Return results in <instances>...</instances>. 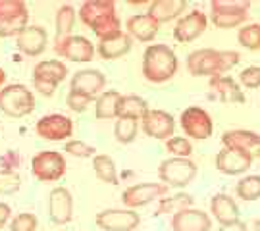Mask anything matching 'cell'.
Here are the masks:
<instances>
[{
    "label": "cell",
    "instance_id": "obj_23",
    "mask_svg": "<svg viewBox=\"0 0 260 231\" xmlns=\"http://www.w3.org/2000/svg\"><path fill=\"white\" fill-rule=\"evenodd\" d=\"M222 143L223 148H232V150L254 154L260 148V135L249 129H232L225 131L222 135Z\"/></svg>",
    "mask_w": 260,
    "mask_h": 231
},
{
    "label": "cell",
    "instance_id": "obj_8",
    "mask_svg": "<svg viewBox=\"0 0 260 231\" xmlns=\"http://www.w3.org/2000/svg\"><path fill=\"white\" fill-rule=\"evenodd\" d=\"M212 23L216 27L232 29L247 21V12L251 8L249 0H212Z\"/></svg>",
    "mask_w": 260,
    "mask_h": 231
},
{
    "label": "cell",
    "instance_id": "obj_12",
    "mask_svg": "<svg viewBox=\"0 0 260 231\" xmlns=\"http://www.w3.org/2000/svg\"><path fill=\"white\" fill-rule=\"evenodd\" d=\"M168 193V187L164 183H139V185H131L127 187L123 193H121V201L123 204L133 210V208H139V206H147L152 201L162 199Z\"/></svg>",
    "mask_w": 260,
    "mask_h": 231
},
{
    "label": "cell",
    "instance_id": "obj_9",
    "mask_svg": "<svg viewBox=\"0 0 260 231\" xmlns=\"http://www.w3.org/2000/svg\"><path fill=\"white\" fill-rule=\"evenodd\" d=\"M31 172L39 181H58L66 176V158L56 150H41L31 158Z\"/></svg>",
    "mask_w": 260,
    "mask_h": 231
},
{
    "label": "cell",
    "instance_id": "obj_44",
    "mask_svg": "<svg viewBox=\"0 0 260 231\" xmlns=\"http://www.w3.org/2000/svg\"><path fill=\"white\" fill-rule=\"evenodd\" d=\"M4 81H6V74H4V70L0 68V87L4 85Z\"/></svg>",
    "mask_w": 260,
    "mask_h": 231
},
{
    "label": "cell",
    "instance_id": "obj_26",
    "mask_svg": "<svg viewBox=\"0 0 260 231\" xmlns=\"http://www.w3.org/2000/svg\"><path fill=\"white\" fill-rule=\"evenodd\" d=\"M131 45L133 41L127 33L121 31L120 35H114V37L103 39L99 41L96 45V52L103 56L104 60H118L121 56H125L131 50Z\"/></svg>",
    "mask_w": 260,
    "mask_h": 231
},
{
    "label": "cell",
    "instance_id": "obj_21",
    "mask_svg": "<svg viewBox=\"0 0 260 231\" xmlns=\"http://www.w3.org/2000/svg\"><path fill=\"white\" fill-rule=\"evenodd\" d=\"M16 43H18V48L27 56H39L45 52L48 43V35L47 29L41 27V25H27L16 37Z\"/></svg>",
    "mask_w": 260,
    "mask_h": 231
},
{
    "label": "cell",
    "instance_id": "obj_1",
    "mask_svg": "<svg viewBox=\"0 0 260 231\" xmlns=\"http://www.w3.org/2000/svg\"><path fill=\"white\" fill-rule=\"evenodd\" d=\"M79 18L93 29L99 41L121 33V21L116 16L114 0H87L79 6Z\"/></svg>",
    "mask_w": 260,
    "mask_h": 231
},
{
    "label": "cell",
    "instance_id": "obj_18",
    "mask_svg": "<svg viewBox=\"0 0 260 231\" xmlns=\"http://www.w3.org/2000/svg\"><path fill=\"white\" fill-rule=\"evenodd\" d=\"M206 25H208V18H206L205 12L191 10L187 16L179 18V21L176 23L174 37L179 43H191V41H195L197 37H201L205 33Z\"/></svg>",
    "mask_w": 260,
    "mask_h": 231
},
{
    "label": "cell",
    "instance_id": "obj_34",
    "mask_svg": "<svg viewBox=\"0 0 260 231\" xmlns=\"http://www.w3.org/2000/svg\"><path fill=\"white\" fill-rule=\"evenodd\" d=\"M137 129H139V120H133V118H118L116 125H114V135L116 139L127 145L133 139L137 137Z\"/></svg>",
    "mask_w": 260,
    "mask_h": 231
},
{
    "label": "cell",
    "instance_id": "obj_47",
    "mask_svg": "<svg viewBox=\"0 0 260 231\" xmlns=\"http://www.w3.org/2000/svg\"><path fill=\"white\" fill-rule=\"evenodd\" d=\"M0 133H2V123H0Z\"/></svg>",
    "mask_w": 260,
    "mask_h": 231
},
{
    "label": "cell",
    "instance_id": "obj_16",
    "mask_svg": "<svg viewBox=\"0 0 260 231\" xmlns=\"http://www.w3.org/2000/svg\"><path fill=\"white\" fill-rule=\"evenodd\" d=\"M143 131L154 139H170L176 129V121L172 118V114L166 110H158V108H149L147 114L141 118Z\"/></svg>",
    "mask_w": 260,
    "mask_h": 231
},
{
    "label": "cell",
    "instance_id": "obj_22",
    "mask_svg": "<svg viewBox=\"0 0 260 231\" xmlns=\"http://www.w3.org/2000/svg\"><path fill=\"white\" fill-rule=\"evenodd\" d=\"M208 89H210V98H218L222 102H245L241 87L232 77L214 75L208 81Z\"/></svg>",
    "mask_w": 260,
    "mask_h": 231
},
{
    "label": "cell",
    "instance_id": "obj_27",
    "mask_svg": "<svg viewBox=\"0 0 260 231\" xmlns=\"http://www.w3.org/2000/svg\"><path fill=\"white\" fill-rule=\"evenodd\" d=\"M185 8V0H154V2H150L147 14L152 19H156L158 23H164V21H170V19H176L177 16H181Z\"/></svg>",
    "mask_w": 260,
    "mask_h": 231
},
{
    "label": "cell",
    "instance_id": "obj_37",
    "mask_svg": "<svg viewBox=\"0 0 260 231\" xmlns=\"http://www.w3.org/2000/svg\"><path fill=\"white\" fill-rule=\"evenodd\" d=\"M64 150L68 152V154H72V156H75V158H94L96 156V148L91 147V145H87V143L81 141V139H70V141H66Z\"/></svg>",
    "mask_w": 260,
    "mask_h": 231
},
{
    "label": "cell",
    "instance_id": "obj_46",
    "mask_svg": "<svg viewBox=\"0 0 260 231\" xmlns=\"http://www.w3.org/2000/svg\"><path fill=\"white\" fill-rule=\"evenodd\" d=\"M256 154H258V158H260V148H258V150H256Z\"/></svg>",
    "mask_w": 260,
    "mask_h": 231
},
{
    "label": "cell",
    "instance_id": "obj_20",
    "mask_svg": "<svg viewBox=\"0 0 260 231\" xmlns=\"http://www.w3.org/2000/svg\"><path fill=\"white\" fill-rule=\"evenodd\" d=\"M210 227H212L210 216L197 208H185L172 216L174 231H210Z\"/></svg>",
    "mask_w": 260,
    "mask_h": 231
},
{
    "label": "cell",
    "instance_id": "obj_30",
    "mask_svg": "<svg viewBox=\"0 0 260 231\" xmlns=\"http://www.w3.org/2000/svg\"><path fill=\"white\" fill-rule=\"evenodd\" d=\"M149 110V104L145 98L135 96V94H125L120 96L118 102V118H133V120H141Z\"/></svg>",
    "mask_w": 260,
    "mask_h": 231
},
{
    "label": "cell",
    "instance_id": "obj_11",
    "mask_svg": "<svg viewBox=\"0 0 260 231\" xmlns=\"http://www.w3.org/2000/svg\"><path fill=\"white\" fill-rule=\"evenodd\" d=\"M94 222L104 231H133L141 223V218L133 210L106 208L94 216Z\"/></svg>",
    "mask_w": 260,
    "mask_h": 231
},
{
    "label": "cell",
    "instance_id": "obj_32",
    "mask_svg": "<svg viewBox=\"0 0 260 231\" xmlns=\"http://www.w3.org/2000/svg\"><path fill=\"white\" fill-rule=\"evenodd\" d=\"M235 191H237V196L247 203L260 199V176L252 174V176L241 177L235 185Z\"/></svg>",
    "mask_w": 260,
    "mask_h": 231
},
{
    "label": "cell",
    "instance_id": "obj_19",
    "mask_svg": "<svg viewBox=\"0 0 260 231\" xmlns=\"http://www.w3.org/2000/svg\"><path fill=\"white\" fill-rule=\"evenodd\" d=\"M252 164V154L249 152H239L232 148H222L216 154V168L225 174V176H239L245 174Z\"/></svg>",
    "mask_w": 260,
    "mask_h": 231
},
{
    "label": "cell",
    "instance_id": "obj_2",
    "mask_svg": "<svg viewBox=\"0 0 260 231\" xmlns=\"http://www.w3.org/2000/svg\"><path fill=\"white\" fill-rule=\"evenodd\" d=\"M239 64L237 50H214V48H199L187 56V70L189 74L197 75H222Z\"/></svg>",
    "mask_w": 260,
    "mask_h": 231
},
{
    "label": "cell",
    "instance_id": "obj_28",
    "mask_svg": "<svg viewBox=\"0 0 260 231\" xmlns=\"http://www.w3.org/2000/svg\"><path fill=\"white\" fill-rule=\"evenodd\" d=\"M120 92L116 89H110L106 92H101L94 102V116L99 120H112L118 118V102H120Z\"/></svg>",
    "mask_w": 260,
    "mask_h": 231
},
{
    "label": "cell",
    "instance_id": "obj_45",
    "mask_svg": "<svg viewBox=\"0 0 260 231\" xmlns=\"http://www.w3.org/2000/svg\"><path fill=\"white\" fill-rule=\"evenodd\" d=\"M254 229L260 231V220H256V222H254Z\"/></svg>",
    "mask_w": 260,
    "mask_h": 231
},
{
    "label": "cell",
    "instance_id": "obj_41",
    "mask_svg": "<svg viewBox=\"0 0 260 231\" xmlns=\"http://www.w3.org/2000/svg\"><path fill=\"white\" fill-rule=\"evenodd\" d=\"M91 102L93 101H91L89 96H83V94L74 92V91H70L68 92V96H66V104H68V108H70V110H74V112H85Z\"/></svg>",
    "mask_w": 260,
    "mask_h": 231
},
{
    "label": "cell",
    "instance_id": "obj_40",
    "mask_svg": "<svg viewBox=\"0 0 260 231\" xmlns=\"http://www.w3.org/2000/svg\"><path fill=\"white\" fill-rule=\"evenodd\" d=\"M239 83L245 89H258L260 87V65H247L239 74Z\"/></svg>",
    "mask_w": 260,
    "mask_h": 231
},
{
    "label": "cell",
    "instance_id": "obj_15",
    "mask_svg": "<svg viewBox=\"0 0 260 231\" xmlns=\"http://www.w3.org/2000/svg\"><path fill=\"white\" fill-rule=\"evenodd\" d=\"M106 85V77L101 70H94V68H85L75 72L72 81H70V91L79 92L83 96H89L93 101L94 96L104 89Z\"/></svg>",
    "mask_w": 260,
    "mask_h": 231
},
{
    "label": "cell",
    "instance_id": "obj_38",
    "mask_svg": "<svg viewBox=\"0 0 260 231\" xmlns=\"http://www.w3.org/2000/svg\"><path fill=\"white\" fill-rule=\"evenodd\" d=\"M166 148L174 158H189L193 152V145L185 137H170L166 141Z\"/></svg>",
    "mask_w": 260,
    "mask_h": 231
},
{
    "label": "cell",
    "instance_id": "obj_33",
    "mask_svg": "<svg viewBox=\"0 0 260 231\" xmlns=\"http://www.w3.org/2000/svg\"><path fill=\"white\" fill-rule=\"evenodd\" d=\"M191 204H193V196L185 193H179L176 196H170V199H160L158 201V214L181 212L185 208H191Z\"/></svg>",
    "mask_w": 260,
    "mask_h": 231
},
{
    "label": "cell",
    "instance_id": "obj_31",
    "mask_svg": "<svg viewBox=\"0 0 260 231\" xmlns=\"http://www.w3.org/2000/svg\"><path fill=\"white\" fill-rule=\"evenodd\" d=\"M93 166H94V174L96 177L108 185H118L120 179H118V170H116V164L110 156L106 154H96L93 158Z\"/></svg>",
    "mask_w": 260,
    "mask_h": 231
},
{
    "label": "cell",
    "instance_id": "obj_6",
    "mask_svg": "<svg viewBox=\"0 0 260 231\" xmlns=\"http://www.w3.org/2000/svg\"><path fill=\"white\" fill-rule=\"evenodd\" d=\"M68 77V68L60 60H45L33 68V89L43 96H52L56 87Z\"/></svg>",
    "mask_w": 260,
    "mask_h": 231
},
{
    "label": "cell",
    "instance_id": "obj_36",
    "mask_svg": "<svg viewBox=\"0 0 260 231\" xmlns=\"http://www.w3.org/2000/svg\"><path fill=\"white\" fill-rule=\"evenodd\" d=\"M21 177L16 170H4L0 168V194H14L19 191Z\"/></svg>",
    "mask_w": 260,
    "mask_h": 231
},
{
    "label": "cell",
    "instance_id": "obj_14",
    "mask_svg": "<svg viewBox=\"0 0 260 231\" xmlns=\"http://www.w3.org/2000/svg\"><path fill=\"white\" fill-rule=\"evenodd\" d=\"M48 216L56 225H66L74 218V199L66 187H54L48 194Z\"/></svg>",
    "mask_w": 260,
    "mask_h": 231
},
{
    "label": "cell",
    "instance_id": "obj_5",
    "mask_svg": "<svg viewBox=\"0 0 260 231\" xmlns=\"http://www.w3.org/2000/svg\"><path fill=\"white\" fill-rule=\"evenodd\" d=\"M29 25V8L23 0H0V37H18Z\"/></svg>",
    "mask_w": 260,
    "mask_h": 231
},
{
    "label": "cell",
    "instance_id": "obj_3",
    "mask_svg": "<svg viewBox=\"0 0 260 231\" xmlns=\"http://www.w3.org/2000/svg\"><path fill=\"white\" fill-rule=\"evenodd\" d=\"M177 72L176 52L164 43H154L145 48L143 54V75L150 83H166Z\"/></svg>",
    "mask_w": 260,
    "mask_h": 231
},
{
    "label": "cell",
    "instance_id": "obj_4",
    "mask_svg": "<svg viewBox=\"0 0 260 231\" xmlns=\"http://www.w3.org/2000/svg\"><path fill=\"white\" fill-rule=\"evenodd\" d=\"M0 110L10 118H25L35 110V92L27 85L12 83L0 89Z\"/></svg>",
    "mask_w": 260,
    "mask_h": 231
},
{
    "label": "cell",
    "instance_id": "obj_17",
    "mask_svg": "<svg viewBox=\"0 0 260 231\" xmlns=\"http://www.w3.org/2000/svg\"><path fill=\"white\" fill-rule=\"evenodd\" d=\"M56 54L64 56L72 62H91L96 46L83 35H70V37L62 41L58 46H54Z\"/></svg>",
    "mask_w": 260,
    "mask_h": 231
},
{
    "label": "cell",
    "instance_id": "obj_25",
    "mask_svg": "<svg viewBox=\"0 0 260 231\" xmlns=\"http://www.w3.org/2000/svg\"><path fill=\"white\" fill-rule=\"evenodd\" d=\"M210 212L220 222V225L239 222V206L225 193H218L210 199Z\"/></svg>",
    "mask_w": 260,
    "mask_h": 231
},
{
    "label": "cell",
    "instance_id": "obj_43",
    "mask_svg": "<svg viewBox=\"0 0 260 231\" xmlns=\"http://www.w3.org/2000/svg\"><path fill=\"white\" fill-rule=\"evenodd\" d=\"M218 231H247V223H243L241 220H239V222L228 223V225H220Z\"/></svg>",
    "mask_w": 260,
    "mask_h": 231
},
{
    "label": "cell",
    "instance_id": "obj_24",
    "mask_svg": "<svg viewBox=\"0 0 260 231\" xmlns=\"http://www.w3.org/2000/svg\"><path fill=\"white\" fill-rule=\"evenodd\" d=\"M158 23L156 19H152L149 14H135L127 19L125 27H127V35L137 39L139 43H150L154 41L158 35Z\"/></svg>",
    "mask_w": 260,
    "mask_h": 231
},
{
    "label": "cell",
    "instance_id": "obj_29",
    "mask_svg": "<svg viewBox=\"0 0 260 231\" xmlns=\"http://www.w3.org/2000/svg\"><path fill=\"white\" fill-rule=\"evenodd\" d=\"M75 23V8L72 4H64L56 12V35H54V46H58L62 41L72 35V29Z\"/></svg>",
    "mask_w": 260,
    "mask_h": 231
},
{
    "label": "cell",
    "instance_id": "obj_42",
    "mask_svg": "<svg viewBox=\"0 0 260 231\" xmlns=\"http://www.w3.org/2000/svg\"><path fill=\"white\" fill-rule=\"evenodd\" d=\"M12 216V208L6 203H0V227H4Z\"/></svg>",
    "mask_w": 260,
    "mask_h": 231
},
{
    "label": "cell",
    "instance_id": "obj_10",
    "mask_svg": "<svg viewBox=\"0 0 260 231\" xmlns=\"http://www.w3.org/2000/svg\"><path fill=\"white\" fill-rule=\"evenodd\" d=\"M179 123L185 131L187 137L191 139H199V141H205L212 135L214 131V123L210 114L201 108V106H189L181 112L179 116Z\"/></svg>",
    "mask_w": 260,
    "mask_h": 231
},
{
    "label": "cell",
    "instance_id": "obj_13",
    "mask_svg": "<svg viewBox=\"0 0 260 231\" xmlns=\"http://www.w3.org/2000/svg\"><path fill=\"white\" fill-rule=\"evenodd\" d=\"M35 131L39 137L47 139V141H64L72 137L74 121L64 114H48L35 123Z\"/></svg>",
    "mask_w": 260,
    "mask_h": 231
},
{
    "label": "cell",
    "instance_id": "obj_39",
    "mask_svg": "<svg viewBox=\"0 0 260 231\" xmlns=\"http://www.w3.org/2000/svg\"><path fill=\"white\" fill-rule=\"evenodd\" d=\"M37 216L31 212H21L14 216L10 222V231H35L37 229Z\"/></svg>",
    "mask_w": 260,
    "mask_h": 231
},
{
    "label": "cell",
    "instance_id": "obj_35",
    "mask_svg": "<svg viewBox=\"0 0 260 231\" xmlns=\"http://www.w3.org/2000/svg\"><path fill=\"white\" fill-rule=\"evenodd\" d=\"M237 41L239 45L245 48H251V50H258L260 48V25L258 23H251V25H245L239 29L237 33Z\"/></svg>",
    "mask_w": 260,
    "mask_h": 231
},
{
    "label": "cell",
    "instance_id": "obj_7",
    "mask_svg": "<svg viewBox=\"0 0 260 231\" xmlns=\"http://www.w3.org/2000/svg\"><path fill=\"white\" fill-rule=\"evenodd\" d=\"M197 176V164L189 158H166L158 166V177L160 181L170 187H185Z\"/></svg>",
    "mask_w": 260,
    "mask_h": 231
}]
</instances>
